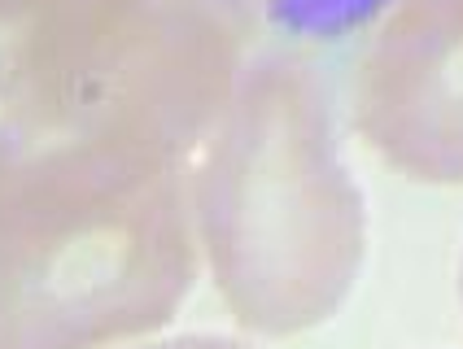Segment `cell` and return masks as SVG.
<instances>
[{
  "instance_id": "cell-5",
  "label": "cell",
  "mask_w": 463,
  "mask_h": 349,
  "mask_svg": "<svg viewBox=\"0 0 463 349\" xmlns=\"http://www.w3.org/2000/svg\"><path fill=\"white\" fill-rule=\"evenodd\" d=\"M381 0H271V9L284 23L302 26V31H336V26L359 23L363 14H372Z\"/></svg>"
},
{
  "instance_id": "cell-2",
  "label": "cell",
  "mask_w": 463,
  "mask_h": 349,
  "mask_svg": "<svg viewBox=\"0 0 463 349\" xmlns=\"http://www.w3.org/2000/svg\"><path fill=\"white\" fill-rule=\"evenodd\" d=\"M197 245L232 319L298 336L350 301L367 205L341 157L328 97L298 57L245 66L193 174Z\"/></svg>"
},
{
  "instance_id": "cell-8",
  "label": "cell",
  "mask_w": 463,
  "mask_h": 349,
  "mask_svg": "<svg viewBox=\"0 0 463 349\" xmlns=\"http://www.w3.org/2000/svg\"><path fill=\"white\" fill-rule=\"evenodd\" d=\"M459 301H463V262H459Z\"/></svg>"
},
{
  "instance_id": "cell-1",
  "label": "cell",
  "mask_w": 463,
  "mask_h": 349,
  "mask_svg": "<svg viewBox=\"0 0 463 349\" xmlns=\"http://www.w3.org/2000/svg\"><path fill=\"white\" fill-rule=\"evenodd\" d=\"M193 275L184 157L0 136V349H109L157 332Z\"/></svg>"
},
{
  "instance_id": "cell-3",
  "label": "cell",
  "mask_w": 463,
  "mask_h": 349,
  "mask_svg": "<svg viewBox=\"0 0 463 349\" xmlns=\"http://www.w3.org/2000/svg\"><path fill=\"white\" fill-rule=\"evenodd\" d=\"M245 75L232 0H57L9 31L0 136L202 149Z\"/></svg>"
},
{
  "instance_id": "cell-6",
  "label": "cell",
  "mask_w": 463,
  "mask_h": 349,
  "mask_svg": "<svg viewBox=\"0 0 463 349\" xmlns=\"http://www.w3.org/2000/svg\"><path fill=\"white\" fill-rule=\"evenodd\" d=\"M140 349H254L245 341H232L219 332H193V336H171V341H157V345H140Z\"/></svg>"
},
{
  "instance_id": "cell-7",
  "label": "cell",
  "mask_w": 463,
  "mask_h": 349,
  "mask_svg": "<svg viewBox=\"0 0 463 349\" xmlns=\"http://www.w3.org/2000/svg\"><path fill=\"white\" fill-rule=\"evenodd\" d=\"M52 5H57V0H0V26H5V31H14V26L40 18V14L52 9Z\"/></svg>"
},
{
  "instance_id": "cell-4",
  "label": "cell",
  "mask_w": 463,
  "mask_h": 349,
  "mask_svg": "<svg viewBox=\"0 0 463 349\" xmlns=\"http://www.w3.org/2000/svg\"><path fill=\"white\" fill-rule=\"evenodd\" d=\"M354 123L393 171L463 188V0H398L359 66Z\"/></svg>"
}]
</instances>
